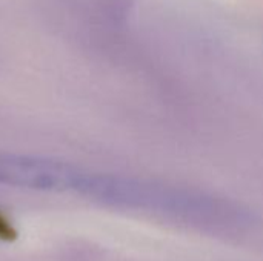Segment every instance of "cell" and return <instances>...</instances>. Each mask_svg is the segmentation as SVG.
<instances>
[{"label": "cell", "instance_id": "cell-1", "mask_svg": "<svg viewBox=\"0 0 263 261\" xmlns=\"http://www.w3.org/2000/svg\"><path fill=\"white\" fill-rule=\"evenodd\" d=\"M17 238V231L14 225L0 212V242H12Z\"/></svg>", "mask_w": 263, "mask_h": 261}]
</instances>
